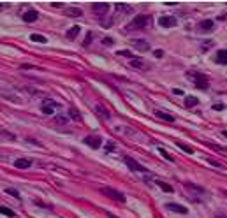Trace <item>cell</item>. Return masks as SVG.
Returning a JSON list of instances; mask_svg holds the SVG:
<instances>
[{
    "label": "cell",
    "instance_id": "1",
    "mask_svg": "<svg viewBox=\"0 0 227 218\" xmlns=\"http://www.w3.org/2000/svg\"><path fill=\"white\" fill-rule=\"evenodd\" d=\"M146 25H148V16H144V14H139V16H136V18H134L132 21L127 25V30H129V32L143 30Z\"/></svg>",
    "mask_w": 227,
    "mask_h": 218
},
{
    "label": "cell",
    "instance_id": "2",
    "mask_svg": "<svg viewBox=\"0 0 227 218\" xmlns=\"http://www.w3.org/2000/svg\"><path fill=\"white\" fill-rule=\"evenodd\" d=\"M100 194L106 195V197H109V199H113V200L125 202V195H123V194L118 192V190H115V188H111V187H102V188H100Z\"/></svg>",
    "mask_w": 227,
    "mask_h": 218
},
{
    "label": "cell",
    "instance_id": "3",
    "mask_svg": "<svg viewBox=\"0 0 227 218\" xmlns=\"http://www.w3.org/2000/svg\"><path fill=\"white\" fill-rule=\"evenodd\" d=\"M123 162L127 164V167H129L130 171H134V173H148L146 167H143L141 164H138V162L134 160V158H130V157H125Z\"/></svg>",
    "mask_w": 227,
    "mask_h": 218
},
{
    "label": "cell",
    "instance_id": "4",
    "mask_svg": "<svg viewBox=\"0 0 227 218\" xmlns=\"http://www.w3.org/2000/svg\"><path fill=\"white\" fill-rule=\"evenodd\" d=\"M197 30H199L201 34H211V32L215 30L213 19H203V21L197 25Z\"/></svg>",
    "mask_w": 227,
    "mask_h": 218
},
{
    "label": "cell",
    "instance_id": "5",
    "mask_svg": "<svg viewBox=\"0 0 227 218\" xmlns=\"http://www.w3.org/2000/svg\"><path fill=\"white\" fill-rule=\"evenodd\" d=\"M165 209H169V211H173V213H178V215H187V213H188V209L185 208V206L176 204V202H167V204H165Z\"/></svg>",
    "mask_w": 227,
    "mask_h": 218
},
{
    "label": "cell",
    "instance_id": "6",
    "mask_svg": "<svg viewBox=\"0 0 227 218\" xmlns=\"http://www.w3.org/2000/svg\"><path fill=\"white\" fill-rule=\"evenodd\" d=\"M190 76L196 77V86L201 90H208V79H206L204 74H194V72H190Z\"/></svg>",
    "mask_w": 227,
    "mask_h": 218
},
{
    "label": "cell",
    "instance_id": "7",
    "mask_svg": "<svg viewBox=\"0 0 227 218\" xmlns=\"http://www.w3.org/2000/svg\"><path fill=\"white\" fill-rule=\"evenodd\" d=\"M176 18L174 16H162L160 19H159V25L164 28H171V27H176Z\"/></svg>",
    "mask_w": 227,
    "mask_h": 218
},
{
    "label": "cell",
    "instance_id": "8",
    "mask_svg": "<svg viewBox=\"0 0 227 218\" xmlns=\"http://www.w3.org/2000/svg\"><path fill=\"white\" fill-rule=\"evenodd\" d=\"M85 142L88 144L90 148L97 150V148H100V144H102V139L99 137V136H86V137H85Z\"/></svg>",
    "mask_w": 227,
    "mask_h": 218
},
{
    "label": "cell",
    "instance_id": "9",
    "mask_svg": "<svg viewBox=\"0 0 227 218\" xmlns=\"http://www.w3.org/2000/svg\"><path fill=\"white\" fill-rule=\"evenodd\" d=\"M55 107H57V102H53V100H44L42 106H41V111L49 116V114H53L55 113Z\"/></svg>",
    "mask_w": 227,
    "mask_h": 218
},
{
    "label": "cell",
    "instance_id": "10",
    "mask_svg": "<svg viewBox=\"0 0 227 218\" xmlns=\"http://www.w3.org/2000/svg\"><path fill=\"white\" fill-rule=\"evenodd\" d=\"M92 9H94V13L97 14V16H104V14L109 11V5L107 4H99V2H95V4H92Z\"/></svg>",
    "mask_w": 227,
    "mask_h": 218
},
{
    "label": "cell",
    "instance_id": "11",
    "mask_svg": "<svg viewBox=\"0 0 227 218\" xmlns=\"http://www.w3.org/2000/svg\"><path fill=\"white\" fill-rule=\"evenodd\" d=\"M130 44L138 49V51H148V49H150V44H148L146 40H143V39H134Z\"/></svg>",
    "mask_w": 227,
    "mask_h": 218
},
{
    "label": "cell",
    "instance_id": "12",
    "mask_svg": "<svg viewBox=\"0 0 227 218\" xmlns=\"http://www.w3.org/2000/svg\"><path fill=\"white\" fill-rule=\"evenodd\" d=\"M37 18H39V13L35 9H30L27 13H23V21H27V23H34Z\"/></svg>",
    "mask_w": 227,
    "mask_h": 218
},
{
    "label": "cell",
    "instance_id": "13",
    "mask_svg": "<svg viewBox=\"0 0 227 218\" xmlns=\"http://www.w3.org/2000/svg\"><path fill=\"white\" fill-rule=\"evenodd\" d=\"M30 165H32V160H28V158H18L14 162L16 169H30Z\"/></svg>",
    "mask_w": 227,
    "mask_h": 218
},
{
    "label": "cell",
    "instance_id": "14",
    "mask_svg": "<svg viewBox=\"0 0 227 218\" xmlns=\"http://www.w3.org/2000/svg\"><path fill=\"white\" fill-rule=\"evenodd\" d=\"M215 60H217V63H220V65H225L227 63V49H220V51H217Z\"/></svg>",
    "mask_w": 227,
    "mask_h": 218
},
{
    "label": "cell",
    "instance_id": "15",
    "mask_svg": "<svg viewBox=\"0 0 227 218\" xmlns=\"http://www.w3.org/2000/svg\"><path fill=\"white\" fill-rule=\"evenodd\" d=\"M130 65L136 67V69H141V71H143V69H148V67H150L146 62H144V60H141V58H132V60H130Z\"/></svg>",
    "mask_w": 227,
    "mask_h": 218
},
{
    "label": "cell",
    "instance_id": "16",
    "mask_svg": "<svg viewBox=\"0 0 227 218\" xmlns=\"http://www.w3.org/2000/svg\"><path fill=\"white\" fill-rule=\"evenodd\" d=\"M65 14L71 16V18H79L83 13H81V9H78V7H69V9H65Z\"/></svg>",
    "mask_w": 227,
    "mask_h": 218
},
{
    "label": "cell",
    "instance_id": "17",
    "mask_svg": "<svg viewBox=\"0 0 227 218\" xmlns=\"http://www.w3.org/2000/svg\"><path fill=\"white\" fill-rule=\"evenodd\" d=\"M183 102H185V107H194V106L199 104V98H196V97H192V95H190V97H187Z\"/></svg>",
    "mask_w": 227,
    "mask_h": 218
},
{
    "label": "cell",
    "instance_id": "18",
    "mask_svg": "<svg viewBox=\"0 0 227 218\" xmlns=\"http://www.w3.org/2000/svg\"><path fill=\"white\" fill-rule=\"evenodd\" d=\"M155 116L157 118H162V120H165V121H174V116L167 114V113H164V111H155Z\"/></svg>",
    "mask_w": 227,
    "mask_h": 218
},
{
    "label": "cell",
    "instance_id": "19",
    "mask_svg": "<svg viewBox=\"0 0 227 218\" xmlns=\"http://www.w3.org/2000/svg\"><path fill=\"white\" fill-rule=\"evenodd\" d=\"M30 40H34V42H41V44H46V42H48V39H46L44 35H39V34H32Z\"/></svg>",
    "mask_w": 227,
    "mask_h": 218
},
{
    "label": "cell",
    "instance_id": "20",
    "mask_svg": "<svg viewBox=\"0 0 227 218\" xmlns=\"http://www.w3.org/2000/svg\"><path fill=\"white\" fill-rule=\"evenodd\" d=\"M78 34H79V27L76 25V27L69 28V32H67V39H76V37H78Z\"/></svg>",
    "mask_w": 227,
    "mask_h": 218
},
{
    "label": "cell",
    "instance_id": "21",
    "mask_svg": "<svg viewBox=\"0 0 227 218\" xmlns=\"http://www.w3.org/2000/svg\"><path fill=\"white\" fill-rule=\"evenodd\" d=\"M95 111H97L99 114H102V118H104V120H109V118H111V114H109V113H107L106 109H104V107H100V106H97V107H95Z\"/></svg>",
    "mask_w": 227,
    "mask_h": 218
},
{
    "label": "cell",
    "instance_id": "22",
    "mask_svg": "<svg viewBox=\"0 0 227 218\" xmlns=\"http://www.w3.org/2000/svg\"><path fill=\"white\" fill-rule=\"evenodd\" d=\"M0 213L5 215V216H14V211L9 208H5V206H0Z\"/></svg>",
    "mask_w": 227,
    "mask_h": 218
},
{
    "label": "cell",
    "instance_id": "23",
    "mask_svg": "<svg viewBox=\"0 0 227 218\" xmlns=\"http://www.w3.org/2000/svg\"><path fill=\"white\" fill-rule=\"evenodd\" d=\"M115 7L118 11H122V13H130V11H132V9H130V5H125V4H116Z\"/></svg>",
    "mask_w": 227,
    "mask_h": 218
},
{
    "label": "cell",
    "instance_id": "24",
    "mask_svg": "<svg viewBox=\"0 0 227 218\" xmlns=\"http://www.w3.org/2000/svg\"><path fill=\"white\" fill-rule=\"evenodd\" d=\"M157 185H159V187H160L164 192H173V187H169V185H167V183H164V181H157Z\"/></svg>",
    "mask_w": 227,
    "mask_h": 218
},
{
    "label": "cell",
    "instance_id": "25",
    "mask_svg": "<svg viewBox=\"0 0 227 218\" xmlns=\"http://www.w3.org/2000/svg\"><path fill=\"white\" fill-rule=\"evenodd\" d=\"M118 55H120V56H127V58H130V60H132V53H130V51H127V49H122V51H118Z\"/></svg>",
    "mask_w": 227,
    "mask_h": 218
},
{
    "label": "cell",
    "instance_id": "26",
    "mask_svg": "<svg viewBox=\"0 0 227 218\" xmlns=\"http://www.w3.org/2000/svg\"><path fill=\"white\" fill-rule=\"evenodd\" d=\"M178 146L181 148V150H185L187 153H192V148H190V146H187V144H183V142H178Z\"/></svg>",
    "mask_w": 227,
    "mask_h": 218
},
{
    "label": "cell",
    "instance_id": "27",
    "mask_svg": "<svg viewBox=\"0 0 227 218\" xmlns=\"http://www.w3.org/2000/svg\"><path fill=\"white\" fill-rule=\"evenodd\" d=\"M7 194L13 197H19V192L18 190H14V188H7Z\"/></svg>",
    "mask_w": 227,
    "mask_h": 218
},
{
    "label": "cell",
    "instance_id": "28",
    "mask_svg": "<svg viewBox=\"0 0 227 218\" xmlns=\"http://www.w3.org/2000/svg\"><path fill=\"white\" fill-rule=\"evenodd\" d=\"M102 44H104V46H111V44H113V39H111V37H104V39H102Z\"/></svg>",
    "mask_w": 227,
    "mask_h": 218
},
{
    "label": "cell",
    "instance_id": "29",
    "mask_svg": "<svg viewBox=\"0 0 227 218\" xmlns=\"http://www.w3.org/2000/svg\"><path fill=\"white\" fill-rule=\"evenodd\" d=\"M69 114H71V116H74L76 120H81V116L78 114V111H76V109H72V107H71V111H69Z\"/></svg>",
    "mask_w": 227,
    "mask_h": 218
},
{
    "label": "cell",
    "instance_id": "30",
    "mask_svg": "<svg viewBox=\"0 0 227 218\" xmlns=\"http://www.w3.org/2000/svg\"><path fill=\"white\" fill-rule=\"evenodd\" d=\"M115 142H107V146H106V150H107V152H113V150H115Z\"/></svg>",
    "mask_w": 227,
    "mask_h": 218
},
{
    "label": "cell",
    "instance_id": "31",
    "mask_svg": "<svg viewBox=\"0 0 227 218\" xmlns=\"http://www.w3.org/2000/svg\"><path fill=\"white\" fill-rule=\"evenodd\" d=\"M153 55H155L157 58H162V56H164V51H162V49H157V51H155Z\"/></svg>",
    "mask_w": 227,
    "mask_h": 218
},
{
    "label": "cell",
    "instance_id": "32",
    "mask_svg": "<svg viewBox=\"0 0 227 218\" xmlns=\"http://www.w3.org/2000/svg\"><path fill=\"white\" fill-rule=\"evenodd\" d=\"M160 153L165 157V158H167V160H173V157H171V155H167V152H165V150H162V148H160Z\"/></svg>",
    "mask_w": 227,
    "mask_h": 218
},
{
    "label": "cell",
    "instance_id": "33",
    "mask_svg": "<svg viewBox=\"0 0 227 218\" xmlns=\"http://www.w3.org/2000/svg\"><path fill=\"white\" fill-rule=\"evenodd\" d=\"M213 109H215V111H222V109H224V104H215Z\"/></svg>",
    "mask_w": 227,
    "mask_h": 218
},
{
    "label": "cell",
    "instance_id": "34",
    "mask_svg": "<svg viewBox=\"0 0 227 218\" xmlns=\"http://www.w3.org/2000/svg\"><path fill=\"white\" fill-rule=\"evenodd\" d=\"M51 5H53V7H58V9H60V7H63V4H62V2H53Z\"/></svg>",
    "mask_w": 227,
    "mask_h": 218
},
{
    "label": "cell",
    "instance_id": "35",
    "mask_svg": "<svg viewBox=\"0 0 227 218\" xmlns=\"http://www.w3.org/2000/svg\"><path fill=\"white\" fill-rule=\"evenodd\" d=\"M90 39H92V34H88V37L85 39V46H88V44H90Z\"/></svg>",
    "mask_w": 227,
    "mask_h": 218
},
{
    "label": "cell",
    "instance_id": "36",
    "mask_svg": "<svg viewBox=\"0 0 227 218\" xmlns=\"http://www.w3.org/2000/svg\"><path fill=\"white\" fill-rule=\"evenodd\" d=\"M213 218H227V216H224V215L222 213H217V215H215V216Z\"/></svg>",
    "mask_w": 227,
    "mask_h": 218
},
{
    "label": "cell",
    "instance_id": "37",
    "mask_svg": "<svg viewBox=\"0 0 227 218\" xmlns=\"http://www.w3.org/2000/svg\"><path fill=\"white\" fill-rule=\"evenodd\" d=\"M222 134H224V137H227V130H224V132H222Z\"/></svg>",
    "mask_w": 227,
    "mask_h": 218
},
{
    "label": "cell",
    "instance_id": "38",
    "mask_svg": "<svg viewBox=\"0 0 227 218\" xmlns=\"http://www.w3.org/2000/svg\"><path fill=\"white\" fill-rule=\"evenodd\" d=\"M2 9H4V5H2V4H0V11H2Z\"/></svg>",
    "mask_w": 227,
    "mask_h": 218
}]
</instances>
